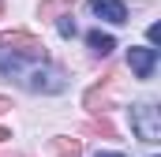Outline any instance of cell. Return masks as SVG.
I'll use <instances>...</instances> for the list:
<instances>
[{"label": "cell", "instance_id": "7c38bea8", "mask_svg": "<svg viewBox=\"0 0 161 157\" xmlns=\"http://www.w3.org/2000/svg\"><path fill=\"white\" fill-rule=\"evenodd\" d=\"M56 30H60L64 38H75V23H71V15H68V19H60V23H56Z\"/></svg>", "mask_w": 161, "mask_h": 157}, {"label": "cell", "instance_id": "3957f363", "mask_svg": "<svg viewBox=\"0 0 161 157\" xmlns=\"http://www.w3.org/2000/svg\"><path fill=\"white\" fill-rule=\"evenodd\" d=\"M26 86H30L34 94H60V90L68 86V78H64L60 68H38V71L26 75Z\"/></svg>", "mask_w": 161, "mask_h": 157}, {"label": "cell", "instance_id": "52a82bcc", "mask_svg": "<svg viewBox=\"0 0 161 157\" xmlns=\"http://www.w3.org/2000/svg\"><path fill=\"white\" fill-rule=\"evenodd\" d=\"M86 45H90L94 56H109V52L116 49V38H113V34H101V30H90V34H86Z\"/></svg>", "mask_w": 161, "mask_h": 157}, {"label": "cell", "instance_id": "ba28073f", "mask_svg": "<svg viewBox=\"0 0 161 157\" xmlns=\"http://www.w3.org/2000/svg\"><path fill=\"white\" fill-rule=\"evenodd\" d=\"M71 8H75V0H41L38 15L41 19H56V15H64V11H71Z\"/></svg>", "mask_w": 161, "mask_h": 157}, {"label": "cell", "instance_id": "2e32d148", "mask_svg": "<svg viewBox=\"0 0 161 157\" xmlns=\"http://www.w3.org/2000/svg\"><path fill=\"white\" fill-rule=\"evenodd\" d=\"M94 157H124V154H94Z\"/></svg>", "mask_w": 161, "mask_h": 157}, {"label": "cell", "instance_id": "5b68a950", "mask_svg": "<svg viewBox=\"0 0 161 157\" xmlns=\"http://www.w3.org/2000/svg\"><path fill=\"white\" fill-rule=\"evenodd\" d=\"M127 64L139 78H150L154 75V64H158V49H131L127 52Z\"/></svg>", "mask_w": 161, "mask_h": 157}, {"label": "cell", "instance_id": "30bf717a", "mask_svg": "<svg viewBox=\"0 0 161 157\" xmlns=\"http://www.w3.org/2000/svg\"><path fill=\"white\" fill-rule=\"evenodd\" d=\"M53 150H56V157H82L79 138H53Z\"/></svg>", "mask_w": 161, "mask_h": 157}, {"label": "cell", "instance_id": "5bb4252c", "mask_svg": "<svg viewBox=\"0 0 161 157\" xmlns=\"http://www.w3.org/2000/svg\"><path fill=\"white\" fill-rule=\"evenodd\" d=\"M11 109H15V105H11V97H0V116H4V112H11Z\"/></svg>", "mask_w": 161, "mask_h": 157}, {"label": "cell", "instance_id": "ac0fdd59", "mask_svg": "<svg viewBox=\"0 0 161 157\" xmlns=\"http://www.w3.org/2000/svg\"><path fill=\"white\" fill-rule=\"evenodd\" d=\"M0 157H15V154H0Z\"/></svg>", "mask_w": 161, "mask_h": 157}, {"label": "cell", "instance_id": "9a60e30c", "mask_svg": "<svg viewBox=\"0 0 161 157\" xmlns=\"http://www.w3.org/2000/svg\"><path fill=\"white\" fill-rule=\"evenodd\" d=\"M4 138H11V131H8V127H0V142H4Z\"/></svg>", "mask_w": 161, "mask_h": 157}, {"label": "cell", "instance_id": "8fae6325", "mask_svg": "<svg viewBox=\"0 0 161 157\" xmlns=\"http://www.w3.org/2000/svg\"><path fill=\"white\" fill-rule=\"evenodd\" d=\"M0 71H4V75H19V60L8 56V52H0Z\"/></svg>", "mask_w": 161, "mask_h": 157}, {"label": "cell", "instance_id": "9c48e42d", "mask_svg": "<svg viewBox=\"0 0 161 157\" xmlns=\"http://www.w3.org/2000/svg\"><path fill=\"white\" fill-rule=\"evenodd\" d=\"M79 131L82 135H97V138H116V127L109 120H90V123H82Z\"/></svg>", "mask_w": 161, "mask_h": 157}, {"label": "cell", "instance_id": "4fadbf2b", "mask_svg": "<svg viewBox=\"0 0 161 157\" xmlns=\"http://www.w3.org/2000/svg\"><path fill=\"white\" fill-rule=\"evenodd\" d=\"M146 38H150V45H158V41H161V23H154V26L146 30Z\"/></svg>", "mask_w": 161, "mask_h": 157}, {"label": "cell", "instance_id": "7a4b0ae2", "mask_svg": "<svg viewBox=\"0 0 161 157\" xmlns=\"http://www.w3.org/2000/svg\"><path fill=\"white\" fill-rule=\"evenodd\" d=\"M0 45H4V49H11L15 56L45 60V41L34 38V34H26V30H8V34H0Z\"/></svg>", "mask_w": 161, "mask_h": 157}, {"label": "cell", "instance_id": "6da1fadb", "mask_svg": "<svg viewBox=\"0 0 161 157\" xmlns=\"http://www.w3.org/2000/svg\"><path fill=\"white\" fill-rule=\"evenodd\" d=\"M131 112V131H135V138H142V142H161V112L150 105V101H139V105H131L127 109Z\"/></svg>", "mask_w": 161, "mask_h": 157}, {"label": "cell", "instance_id": "8992f818", "mask_svg": "<svg viewBox=\"0 0 161 157\" xmlns=\"http://www.w3.org/2000/svg\"><path fill=\"white\" fill-rule=\"evenodd\" d=\"M113 78H116V71L105 75V90H101V86L86 90V109H90V112H109V109H113V94H109V82H113Z\"/></svg>", "mask_w": 161, "mask_h": 157}, {"label": "cell", "instance_id": "e0dca14e", "mask_svg": "<svg viewBox=\"0 0 161 157\" xmlns=\"http://www.w3.org/2000/svg\"><path fill=\"white\" fill-rule=\"evenodd\" d=\"M0 15H4V0H0Z\"/></svg>", "mask_w": 161, "mask_h": 157}, {"label": "cell", "instance_id": "277c9868", "mask_svg": "<svg viewBox=\"0 0 161 157\" xmlns=\"http://www.w3.org/2000/svg\"><path fill=\"white\" fill-rule=\"evenodd\" d=\"M90 11H94L97 19L113 23V26L127 23V8H124V0H90Z\"/></svg>", "mask_w": 161, "mask_h": 157}]
</instances>
